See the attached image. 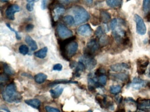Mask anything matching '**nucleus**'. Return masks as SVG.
I'll use <instances>...</instances> for the list:
<instances>
[{
	"mask_svg": "<svg viewBox=\"0 0 150 112\" xmlns=\"http://www.w3.org/2000/svg\"><path fill=\"white\" fill-rule=\"evenodd\" d=\"M6 74H1L0 76V81H1V85L3 83H5L9 80L8 76Z\"/></svg>",
	"mask_w": 150,
	"mask_h": 112,
	"instance_id": "obj_37",
	"label": "nucleus"
},
{
	"mask_svg": "<svg viewBox=\"0 0 150 112\" xmlns=\"http://www.w3.org/2000/svg\"><path fill=\"white\" fill-rule=\"evenodd\" d=\"M48 78L47 75L42 73L38 74L35 76V80L36 82L39 84L44 83Z\"/></svg>",
	"mask_w": 150,
	"mask_h": 112,
	"instance_id": "obj_20",
	"label": "nucleus"
},
{
	"mask_svg": "<svg viewBox=\"0 0 150 112\" xmlns=\"http://www.w3.org/2000/svg\"><path fill=\"white\" fill-rule=\"evenodd\" d=\"M137 102L139 109L145 112H148L149 111L147 107L150 106V99L138 98Z\"/></svg>",
	"mask_w": 150,
	"mask_h": 112,
	"instance_id": "obj_11",
	"label": "nucleus"
},
{
	"mask_svg": "<svg viewBox=\"0 0 150 112\" xmlns=\"http://www.w3.org/2000/svg\"><path fill=\"white\" fill-rule=\"evenodd\" d=\"M95 34L96 36L97 37L99 38L101 37L102 36L104 35V31H103V29L102 27L101 26H99V27L97 28L95 32Z\"/></svg>",
	"mask_w": 150,
	"mask_h": 112,
	"instance_id": "obj_32",
	"label": "nucleus"
},
{
	"mask_svg": "<svg viewBox=\"0 0 150 112\" xmlns=\"http://www.w3.org/2000/svg\"><path fill=\"white\" fill-rule=\"evenodd\" d=\"M47 52H48V48L47 47H45L39 50L36 52L35 53V55L37 57L43 59L46 57Z\"/></svg>",
	"mask_w": 150,
	"mask_h": 112,
	"instance_id": "obj_21",
	"label": "nucleus"
},
{
	"mask_svg": "<svg viewBox=\"0 0 150 112\" xmlns=\"http://www.w3.org/2000/svg\"></svg>",
	"mask_w": 150,
	"mask_h": 112,
	"instance_id": "obj_54",
	"label": "nucleus"
},
{
	"mask_svg": "<svg viewBox=\"0 0 150 112\" xmlns=\"http://www.w3.org/2000/svg\"><path fill=\"white\" fill-rule=\"evenodd\" d=\"M148 86L149 87V88H150V82H149V84H148Z\"/></svg>",
	"mask_w": 150,
	"mask_h": 112,
	"instance_id": "obj_52",
	"label": "nucleus"
},
{
	"mask_svg": "<svg viewBox=\"0 0 150 112\" xmlns=\"http://www.w3.org/2000/svg\"><path fill=\"white\" fill-rule=\"evenodd\" d=\"M111 18L110 15L108 12L105 10H101L100 13V19L104 23L108 22Z\"/></svg>",
	"mask_w": 150,
	"mask_h": 112,
	"instance_id": "obj_19",
	"label": "nucleus"
},
{
	"mask_svg": "<svg viewBox=\"0 0 150 112\" xmlns=\"http://www.w3.org/2000/svg\"><path fill=\"white\" fill-rule=\"evenodd\" d=\"M45 109L47 112H60L59 109L50 106H46L45 107Z\"/></svg>",
	"mask_w": 150,
	"mask_h": 112,
	"instance_id": "obj_36",
	"label": "nucleus"
},
{
	"mask_svg": "<svg viewBox=\"0 0 150 112\" xmlns=\"http://www.w3.org/2000/svg\"><path fill=\"white\" fill-rule=\"evenodd\" d=\"M64 91V88L62 87L57 86L54 89L50 90V93L53 99H57L60 96Z\"/></svg>",
	"mask_w": 150,
	"mask_h": 112,
	"instance_id": "obj_15",
	"label": "nucleus"
},
{
	"mask_svg": "<svg viewBox=\"0 0 150 112\" xmlns=\"http://www.w3.org/2000/svg\"><path fill=\"white\" fill-rule=\"evenodd\" d=\"M77 83H78L77 81L68 80H55L52 82L51 83H50L49 86L50 87H53L60 84H77Z\"/></svg>",
	"mask_w": 150,
	"mask_h": 112,
	"instance_id": "obj_17",
	"label": "nucleus"
},
{
	"mask_svg": "<svg viewBox=\"0 0 150 112\" xmlns=\"http://www.w3.org/2000/svg\"><path fill=\"white\" fill-rule=\"evenodd\" d=\"M59 2L62 4H68L72 2L77 1L79 0H58Z\"/></svg>",
	"mask_w": 150,
	"mask_h": 112,
	"instance_id": "obj_42",
	"label": "nucleus"
},
{
	"mask_svg": "<svg viewBox=\"0 0 150 112\" xmlns=\"http://www.w3.org/2000/svg\"><path fill=\"white\" fill-rule=\"evenodd\" d=\"M138 64L139 67L141 68H145L149 64V61L148 60H138L137 62Z\"/></svg>",
	"mask_w": 150,
	"mask_h": 112,
	"instance_id": "obj_29",
	"label": "nucleus"
},
{
	"mask_svg": "<svg viewBox=\"0 0 150 112\" xmlns=\"http://www.w3.org/2000/svg\"><path fill=\"white\" fill-rule=\"evenodd\" d=\"M115 112H125V110L124 108H121V109H119L117 111H116Z\"/></svg>",
	"mask_w": 150,
	"mask_h": 112,
	"instance_id": "obj_48",
	"label": "nucleus"
},
{
	"mask_svg": "<svg viewBox=\"0 0 150 112\" xmlns=\"http://www.w3.org/2000/svg\"><path fill=\"white\" fill-rule=\"evenodd\" d=\"M99 47L100 46L97 41L96 39H91L87 44L84 54L93 56V54L99 50Z\"/></svg>",
	"mask_w": 150,
	"mask_h": 112,
	"instance_id": "obj_5",
	"label": "nucleus"
},
{
	"mask_svg": "<svg viewBox=\"0 0 150 112\" xmlns=\"http://www.w3.org/2000/svg\"><path fill=\"white\" fill-rule=\"evenodd\" d=\"M79 61L82 62L87 69L89 70L93 69L97 64V61L94 58L93 56L87 54H84L83 56L81 57Z\"/></svg>",
	"mask_w": 150,
	"mask_h": 112,
	"instance_id": "obj_4",
	"label": "nucleus"
},
{
	"mask_svg": "<svg viewBox=\"0 0 150 112\" xmlns=\"http://www.w3.org/2000/svg\"><path fill=\"white\" fill-rule=\"evenodd\" d=\"M121 89L122 88L119 85H114L110 87V91L111 93L116 94L120 92H121Z\"/></svg>",
	"mask_w": 150,
	"mask_h": 112,
	"instance_id": "obj_27",
	"label": "nucleus"
},
{
	"mask_svg": "<svg viewBox=\"0 0 150 112\" xmlns=\"http://www.w3.org/2000/svg\"><path fill=\"white\" fill-rule=\"evenodd\" d=\"M34 5H35V2L28 3L26 6L27 10L30 12L34 10Z\"/></svg>",
	"mask_w": 150,
	"mask_h": 112,
	"instance_id": "obj_38",
	"label": "nucleus"
},
{
	"mask_svg": "<svg viewBox=\"0 0 150 112\" xmlns=\"http://www.w3.org/2000/svg\"><path fill=\"white\" fill-rule=\"evenodd\" d=\"M114 76L117 78L122 81H124V80H127L128 78V75L125 73H120L118 74H115Z\"/></svg>",
	"mask_w": 150,
	"mask_h": 112,
	"instance_id": "obj_30",
	"label": "nucleus"
},
{
	"mask_svg": "<svg viewBox=\"0 0 150 112\" xmlns=\"http://www.w3.org/2000/svg\"><path fill=\"white\" fill-rule=\"evenodd\" d=\"M1 109H2V110H5L6 112H11L10 110L8 109V108L6 106H2L1 107Z\"/></svg>",
	"mask_w": 150,
	"mask_h": 112,
	"instance_id": "obj_44",
	"label": "nucleus"
},
{
	"mask_svg": "<svg viewBox=\"0 0 150 112\" xmlns=\"http://www.w3.org/2000/svg\"><path fill=\"white\" fill-rule=\"evenodd\" d=\"M54 19L57 20L58 19L59 16L64 14L65 12V9L61 7H58L54 10Z\"/></svg>",
	"mask_w": 150,
	"mask_h": 112,
	"instance_id": "obj_24",
	"label": "nucleus"
},
{
	"mask_svg": "<svg viewBox=\"0 0 150 112\" xmlns=\"http://www.w3.org/2000/svg\"><path fill=\"white\" fill-rule=\"evenodd\" d=\"M74 14L75 24L79 25L87 22L90 18V15L88 11L81 6H77L72 9Z\"/></svg>",
	"mask_w": 150,
	"mask_h": 112,
	"instance_id": "obj_3",
	"label": "nucleus"
},
{
	"mask_svg": "<svg viewBox=\"0 0 150 112\" xmlns=\"http://www.w3.org/2000/svg\"><path fill=\"white\" fill-rule=\"evenodd\" d=\"M87 112H93V111L92 110H89Z\"/></svg>",
	"mask_w": 150,
	"mask_h": 112,
	"instance_id": "obj_51",
	"label": "nucleus"
},
{
	"mask_svg": "<svg viewBox=\"0 0 150 112\" xmlns=\"http://www.w3.org/2000/svg\"><path fill=\"white\" fill-rule=\"evenodd\" d=\"M107 5L110 8L120 7L122 3V0H106Z\"/></svg>",
	"mask_w": 150,
	"mask_h": 112,
	"instance_id": "obj_18",
	"label": "nucleus"
},
{
	"mask_svg": "<svg viewBox=\"0 0 150 112\" xmlns=\"http://www.w3.org/2000/svg\"><path fill=\"white\" fill-rule=\"evenodd\" d=\"M75 39V37H71L60 42L59 46L61 54L66 60H69L76 54L78 50L79 45L74 41Z\"/></svg>",
	"mask_w": 150,
	"mask_h": 112,
	"instance_id": "obj_1",
	"label": "nucleus"
},
{
	"mask_svg": "<svg viewBox=\"0 0 150 112\" xmlns=\"http://www.w3.org/2000/svg\"><path fill=\"white\" fill-rule=\"evenodd\" d=\"M146 18L147 22H150V13H148V15L146 16Z\"/></svg>",
	"mask_w": 150,
	"mask_h": 112,
	"instance_id": "obj_47",
	"label": "nucleus"
},
{
	"mask_svg": "<svg viewBox=\"0 0 150 112\" xmlns=\"http://www.w3.org/2000/svg\"><path fill=\"white\" fill-rule=\"evenodd\" d=\"M93 30L89 24H85L79 27L77 30L78 34L83 36L88 37L91 36Z\"/></svg>",
	"mask_w": 150,
	"mask_h": 112,
	"instance_id": "obj_10",
	"label": "nucleus"
},
{
	"mask_svg": "<svg viewBox=\"0 0 150 112\" xmlns=\"http://www.w3.org/2000/svg\"><path fill=\"white\" fill-rule=\"evenodd\" d=\"M3 66L4 72L6 74L11 75H13L14 74V70L8 64L6 63H3Z\"/></svg>",
	"mask_w": 150,
	"mask_h": 112,
	"instance_id": "obj_23",
	"label": "nucleus"
},
{
	"mask_svg": "<svg viewBox=\"0 0 150 112\" xmlns=\"http://www.w3.org/2000/svg\"><path fill=\"white\" fill-rule=\"evenodd\" d=\"M25 41L30 47L31 51H34L38 49V47L36 42L30 36H28V35L26 36V38H25Z\"/></svg>",
	"mask_w": 150,
	"mask_h": 112,
	"instance_id": "obj_16",
	"label": "nucleus"
},
{
	"mask_svg": "<svg viewBox=\"0 0 150 112\" xmlns=\"http://www.w3.org/2000/svg\"><path fill=\"white\" fill-rule=\"evenodd\" d=\"M143 10L145 14H147L150 11V0H143Z\"/></svg>",
	"mask_w": 150,
	"mask_h": 112,
	"instance_id": "obj_25",
	"label": "nucleus"
},
{
	"mask_svg": "<svg viewBox=\"0 0 150 112\" xmlns=\"http://www.w3.org/2000/svg\"><path fill=\"white\" fill-rule=\"evenodd\" d=\"M25 102L29 106L36 109H38L41 106V101L38 99H34L25 100Z\"/></svg>",
	"mask_w": 150,
	"mask_h": 112,
	"instance_id": "obj_14",
	"label": "nucleus"
},
{
	"mask_svg": "<svg viewBox=\"0 0 150 112\" xmlns=\"http://www.w3.org/2000/svg\"><path fill=\"white\" fill-rule=\"evenodd\" d=\"M107 81V77L106 75H101L99 78V82L101 85H106Z\"/></svg>",
	"mask_w": 150,
	"mask_h": 112,
	"instance_id": "obj_33",
	"label": "nucleus"
},
{
	"mask_svg": "<svg viewBox=\"0 0 150 112\" xmlns=\"http://www.w3.org/2000/svg\"><path fill=\"white\" fill-rule=\"evenodd\" d=\"M34 28V25L31 24H28L26 27V31L28 32H30Z\"/></svg>",
	"mask_w": 150,
	"mask_h": 112,
	"instance_id": "obj_41",
	"label": "nucleus"
},
{
	"mask_svg": "<svg viewBox=\"0 0 150 112\" xmlns=\"http://www.w3.org/2000/svg\"><path fill=\"white\" fill-rule=\"evenodd\" d=\"M85 65L82 62L79 61L77 64L76 66V69L75 71V75L76 77H79L80 76L79 72L83 71L85 69Z\"/></svg>",
	"mask_w": 150,
	"mask_h": 112,
	"instance_id": "obj_22",
	"label": "nucleus"
},
{
	"mask_svg": "<svg viewBox=\"0 0 150 112\" xmlns=\"http://www.w3.org/2000/svg\"><path fill=\"white\" fill-rule=\"evenodd\" d=\"M146 84V82L139 78L135 77L132 83V87L136 90H139L144 86Z\"/></svg>",
	"mask_w": 150,
	"mask_h": 112,
	"instance_id": "obj_12",
	"label": "nucleus"
},
{
	"mask_svg": "<svg viewBox=\"0 0 150 112\" xmlns=\"http://www.w3.org/2000/svg\"><path fill=\"white\" fill-rule=\"evenodd\" d=\"M118 24V20L116 18H114L110 22V27L112 31L114 30L117 27Z\"/></svg>",
	"mask_w": 150,
	"mask_h": 112,
	"instance_id": "obj_35",
	"label": "nucleus"
},
{
	"mask_svg": "<svg viewBox=\"0 0 150 112\" xmlns=\"http://www.w3.org/2000/svg\"><path fill=\"white\" fill-rule=\"evenodd\" d=\"M113 34L116 41L118 43H122L126 37V32L120 26L117 27L113 30Z\"/></svg>",
	"mask_w": 150,
	"mask_h": 112,
	"instance_id": "obj_8",
	"label": "nucleus"
},
{
	"mask_svg": "<svg viewBox=\"0 0 150 112\" xmlns=\"http://www.w3.org/2000/svg\"><path fill=\"white\" fill-rule=\"evenodd\" d=\"M6 25L7 27H8V28L10 30L12 31L13 32L15 33L16 36V38H17V39H18V40H21V36L20 34L18 33V32H17V31L15 29H14L13 28H12L9 24L6 23Z\"/></svg>",
	"mask_w": 150,
	"mask_h": 112,
	"instance_id": "obj_34",
	"label": "nucleus"
},
{
	"mask_svg": "<svg viewBox=\"0 0 150 112\" xmlns=\"http://www.w3.org/2000/svg\"><path fill=\"white\" fill-rule=\"evenodd\" d=\"M88 5H91L93 3V0H83Z\"/></svg>",
	"mask_w": 150,
	"mask_h": 112,
	"instance_id": "obj_45",
	"label": "nucleus"
},
{
	"mask_svg": "<svg viewBox=\"0 0 150 112\" xmlns=\"http://www.w3.org/2000/svg\"><path fill=\"white\" fill-rule=\"evenodd\" d=\"M19 52L23 55H26L29 52V48L27 45H22L19 47Z\"/></svg>",
	"mask_w": 150,
	"mask_h": 112,
	"instance_id": "obj_28",
	"label": "nucleus"
},
{
	"mask_svg": "<svg viewBox=\"0 0 150 112\" xmlns=\"http://www.w3.org/2000/svg\"></svg>",
	"mask_w": 150,
	"mask_h": 112,
	"instance_id": "obj_55",
	"label": "nucleus"
},
{
	"mask_svg": "<svg viewBox=\"0 0 150 112\" xmlns=\"http://www.w3.org/2000/svg\"><path fill=\"white\" fill-rule=\"evenodd\" d=\"M137 72L139 74H140V75H142V74H144L145 73V70L144 68L139 67L138 69Z\"/></svg>",
	"mask_w": 150,
	"mask_h": 112,
	"instance_id": "obj_43",
	"label": "nucleus"
},
{
	"mask_svg": "<svg viewBox=\"0 0 150 112\" xmlns=\"http://www.w3.org/2000/svg\"><path fill=\"white\" fill-rule=\"evenodd\" d=\"M147 76L150 78V67L149 68V71H148V73H147Z\"/></svg>",
	"mask_w": 150,
	"mask_h": 112,
	"instance_id": "obj_49",
	"label": "nucleus"
},
{
	"mask_svg": "<svg viewBox=\"0 0 150 112\" xmlns=\"http://www.w3.org/2000/svg\"><path fill=\"white\" fill-rule=\"evenodd\" d=\"M34 1L35 2H37L38 1H39V0H34Z\"/></svg>",
	"mask_w": 150,
	"mask_h": 112,
	"instance_id": "obj_53",
	"label": "nucleus"
},
{
	"mask_svg": "<svg viewBox=\"0 0 150 112\" xmlns=\"http://www.w3.org/2000/svg\"><path fill=\"white\" fill-rule=\"evenodd\" d=\"M129 66L126 63H117L110 66V67L111 70L113 71L119 72L125 70V69H129Z\"/></svg>",
	"mask_w": 150,
	"mask_h": 112,
	"instance_id": "obj_13",
	"label": "nucleus"
},
{
	"mask_svg": "<svg viewBox=\"0 0 150 112\" xmlns=\"http://www.w3.org/2000/svg\"><path fill=\"white\" fill-rule=\"evenodd\" d=\"M47 3H48V0H42L41 5L42 9L45 10L46 9V7H47Z\"/></svg>",
	"mask_w": 150,
	"mask_h": 112,
	"instance_id": "obj_40",
	"label": "nucleus"
},
{
	"mask_svg": "<svg viewBox=\"0 0 150 112\" xmlns=\"http://www.w3.org/2000/svg\"><path fill=\"white\" fill-rule=\"evenodd\" d=\"M62 69H63V66L60 64H56L53 67V71H62Z\"/></svg>",
	"mask_w": 150,
	"mask_h": 112,
	"instance_id": "obj_39",
	"label": "nucleus"
},
{
	"mask_svg": "<svg viewBox=\"0 0 150 112\" xmlns=\"http://www.w3.org/2000/svg\"><path fill=\"white\" fill-rule=\"evenodd\" d=\"M108 38L106 35H103L100 38V43L103 46H105L108 44Z\"/></svg>",
	"mask_w": 150,
	"mask_h": 112,
	"instance_id": "obj_31",
	"label": "nucleus"
},
{
	"mask_svg": "<svg viewBox=\"0 0 150 112\" xmlns=\"http://www.w3.org/2000/svg\"><path fill=\"white\" fill-rule=\"evenodd\" d=\"M21 10L20 7L17 4H12L8 7L6 11V15L9 20L15 19V14Z\"/></svg>",
	"mask_w": 150,
	"mask_h": 112,
	"instance_id": "obj_9",
	"label": "nucleus"
},
{
	"mask_svg": "<svg viewBox=\"0 0 150 112\" xmlns=\"http://www.w3.org/2000/svg\"><path fill=\"white\" fill-rule=\"evenodd\" d=\"M1 93L4 100L9 103H18L21 101V96L17 92L15 83H11L7 85Z\"/></svg>",
	"mask_w": 150,
	"mask_h": 112,
	"instance_id": "obj_2",
	"label": "nucleus"
},
{
	"mask_svg": "<svg viewBox=\"0 0 150 112\" xmlns=\"http://www.w3.org/2000/svg\"><path fill=\"white\" fill-rule=\"evenodd\" d=\"M57 32L59 37L62 38H69L73 35L72 31L62 23L58 24Z\"/></svg>",
	"mask_w": 150,
	"mask_h": 112,
	"instance_id": "obj_6",
	"label": "nucleus"
},
{
	"mask_svg": "<svg viewBox=\"0 0 150 112\" xmlns=\"http://www.w3.org/2000/svg\"><path fill=\"white\" fill-rule=\"evenodd\" d=\"M9 0H1L2 2H6L8 1Z\"/></svg>",
	"mask_w": 150,
	"mask_h": 112,
	"instance_id": "obj_50",
	"label": "nucleus"
},
{
	"mask_svg": "<svg viewBox=\"0 0 150 112\" xmlns=\"http://www.w3.org/2000/svg\"><path fill=\"white\" fill-rule=\"evenodd\" d=\"M134 18L136 23L137 32L140 35H144L146 32V29L144 20L137 14H135Z\"/></svg>",
	"mask_w": 150,
	"mask_h": 112,
	"instance_id": "obj_7",
	"label": "nucleus"
},
{
	"mask_svg": "<svg viewBox=\"0 0 150 112\" xmlns=\"http://www.w3.org/2000/svg\"><path fill=\"white\" fill-rule=\"evenodd\" d=\"M64 20L68 25H72L75 24V20L72 16L67 15L64 17Z\"/></svg>",
	"mask_w": 150,
	"mask_h": 112,
	"instance_id": "obj_26",
	"label": "nucleus"
},
{
	"mask_svg": "<svg viewBox=\"0 0 150 112\" xmlns=\"http://www.w3.org/2000/svg\"><path fill=\"white\" fill-rule=\"evenodd\" d=\"M22 75L24 76H26V77H28V78H32V76L30 74H29L27 73H23L22 74Z\"/></svg>",
	"mask_w": 150,
	"mask_h": 112,
	"instance_id": "obj_46",
	"label": "nucleus"
}]
</instances>
